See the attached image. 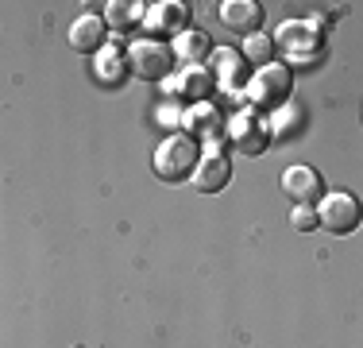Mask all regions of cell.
<instances>
[{
    "label": "cell",
    "mask_w": 363,
    "mask_h": 348,
    "mask_svg": "<svg viewBox=\"0 0 363 348\" xmlns=\"http://www.w3.org/2000/svg\"><path fill=\"white\" fill-rule=\"evenodd\" d=\"M228 143L240 147L244 155H259V151L267 147V132L259 128L255 116H247V112H244V116H236V120L228 124Z\"/></svg>",
    "instance_id": "obj_10"
},
{
    "label": "cell",
    "mask_w": 363,
    "mask_h": 348,
    "mask_svg": "<svg viewBox=\"0 0 363 348\" xmlns=\"http://www.w3.org/2000/svg\"><path fill=\"white\" fill-rule=\"evenodd\" d=\"M143 23H147V31H155V35H182V28L189 23V8L167 0V4L147 8V20Z\"/></svg>",
    "instance_id": "obj_8"
},
{
    "label": "cell",
    "mask_w": 363,
    "mask_h": 348,
    "mask_svg": "<svg viewBox=\"0 0 363 348\" xmlns=\"http://www.w3.org/2000/svg\"><path fill=\"white\" fill-rule=\"evenodd\" d=\"M197 163H201V155H197V143H194V136H186V132H174V136H167L159 147H155V174H159L162 182H182V178H189V174L197 170Z\"/></svg>",
    "instance_id": "obj_1"
},
{
    "label": "cell",
    "mask_w": 363,
    "mask_h": 348,
    "mask_svg": "<svg viewBox=\"0 0 363 348\" xmlns=\"http://www.w3.org/2000/svg\"><path fill=\"white\" fill-rule=\"evenodd\" d=\"M236 62H240L236 50H217V55H213V70H217L220 77H232V70H228V66H236Z\"/></svg>",
    "instance_id": "obj_17"
},
{
    "label": "cell",
    "mask_w": 363,
    "mask_h": 348,
    "mask_svg": "<svg viewBox=\"0 0 363 348\" xmlns=\"http://www.w3.org/2000/svg\"><path fill=\"white\" fill-rule=\"evenodd\" d=\"M317 221H321V229L336 232V236H348V232L359 229L363 221V205L356 194H344V190H333V194H325L321 202H317Z\"/></svg>",
    "instance_id": "obj_3"
},
{
    "label": "cell",
    "mask_w": 363,
    "mask_h": 348,
    "mask_svg": "<svg viewBox=\"0 0 363 348\" xmlns=\"http://www.w3.org/2000/svg\"><path fill=\"white\" fill-rule=\"evenodd\" d=\"M228 178H232V163L224 159L220 151H205L201 163H197V170H194L197 194H220V190L228 186Z\"/></svg>",
    "instance_id": "obj_7"
},
{
    "label": "cell",
    "mask_w": 363,
    "mask_h": 348,
    "mask_svg": "<svg viewBox=\"0 0 363 348\" xmlns=\"http://www.w3.org/2000/svg\"><path fill=\"white\" fill-rule=\"evenodd\" d=\"M174 50H178V58H197V55L209 50V43H205L197 31H186V35H178V47Z\"/></svg>",
    "instance_id": "obj_15"
},
{
    "label": "cell",
    "mask_w": 363,
    "mask_h": 348,
    "mask_svg": "<svg viewBox=\"0 0 363 348\" xmlns=\"http://www.w3.org/2000/svg\"><path fill=\"white\" fill-rule=\"evenodd\" d=\"M220 20L228 31H255L259 20H263V8H259L255 0H224Z\"/></svg>",
    "instance_id": "obj_11"
},
{
    "label": "cell",
    "mask_w": 363,
    "mask_h": 348,
    "mask_svg": "<svg viewBox=\"0 0 363 348\" xmlns=\"http://www.w3.org/2000/svg\"><path fill=\"white\" fill-rule=\"evenodd\" d=\"M128 66L143 82H159L174 70V47L162 39H135L132 50H128Z\"/></svg>",
    "instance_id": "obj_4"
},
{
    "label": "cell",
    "mask_w": 363,
    "mask_h": 348,
    "mask_svg": "<svg viewBox=\"0 0 363 348\" xmlns=\"http://www.w3.org/2000/svg\"><path fill=\"white\" fill-rule=\"evenodd\" d=\"M108 39V20H101V16H82V20H74L70 28V47L82 50V55H93V50H101Z\"/></svg>",
    "instance_id": "obj_9"
},
{
    "label": "cell",
    "mask_w": 363,
    "mask_h": 348,
    "mask_svg": "<svg viewBox=\"0 0 363 348\" xmlns=\"http://www.w3.org/2000/svg\"><path fill=\"white\" fill-rule=\"evenodd\" d=\"M97 77L101 82H120L124 77V55H120L116 47H105L97 58Z\"/></svg>",
    "instance_id": "obj_14"
},
{
    "label": "cell",
    "mask_w": 363,
    "mask_h": 348,
    "mask_svg": "<svg viewBox=\"0 0 363 348\" xmlns=\"http://www.w3.org/2000/svg\"><path fill=\"white\" fill-rule=\"evenodd\" d=\"M294 93V74L290 66L282 62H259V70L252 74V82H247V101L255 104V109H282V104L290 101Z\"/></svg>",
    "instance_id": "obj_2"
},
{
    "label": "cell",
    "mask_w": 363,
    "mask_h": 348,
    "mask_svg": "<svg viewBox=\"0 0 363 348\" xmlns=\"http://www.w3.org/2000/svg\"><path fill=\"white\" fill-rule=\"evenodd\" d=\"M247 50H252V55H263V50H267V39H263V35H255L252 47H247Z\"/></svg>",
    "instance_id": "obj_18"
},
{
    "label": "cell",
    "mask_w": 363,
    "mask_h": 348,
    "mask_svg": "<svg viewBox=\"0 0 363 348\" xmlns=\"http://www.w3.org/2000/svg\"><path fill=\"white\" fill-rule=\"evenodd\" d=\"M282 190L290 194L294 205H313L325 197V186H321V174L306 163H294V167L282 170Z\"/></svg>",
    "instance_id": "obj_5"
},
{
    "label": "cell",
    "mask_w": 363,
    "mask_h": 348,
    "mask_svg": "<svg viewBox=\"0 0 363 348\" xmlns=\"http://www.w3.org/2000/svg\"><path fill=\"white\" fill-rule=\"evenodd\" d=\"M290 224H294L298 232H313V229H321V221H317V213H313L309 205H294Z\"/></svg>",
    "instance_id": "obj_16"
},
{
    "label": "cell",
    "mask_w": 363,
    "mask_h": 348,
    "mask_svg": "<svg viewBox=\"0 0 363 348\" xmlns=\"http://www.w3.org/2000/svg\"><path fill=\"white\" fill-rule=\"evenodd\" d=\"M213 132H220V112L213 109L209 101L194 104V109L186 112V136H205L209 139Z\"/></svg>",
    "instance_id": "obj_12"
},
{
    "label": "cell",
    "mask_w": 363,
    "mask_h": 348,
    "mask_svg": "<svg viewBox=\"0 0 363 348\" xmlns=\"http://www.w3.org/2000/svg\"><path fill=\"white\" fill-rule=\"evenodd\" d=\"M140 20H147L143 4H108V23H112L116 31H128V28H135Z\"/></svg>",
    "instance_id": "obj_13"
},
{
    "label": "cell",
    "mask_w": 363,
    "mask_h": 348,
    "mask_svg": "<svg viewBox=\"0 0 363 348\" xmlns=\"http://www.w3.org/2000/svg\"><path fill=\"white\" fill-rule=\"evenodd\" d=\"M274 43H279L282 50H290L294 58H309V55H317V47H321V31H317L313 23L290 20V23H282V28L274 31Z\"/></svg>",
    "instance_id": "obj_6"
}]
</instances>
